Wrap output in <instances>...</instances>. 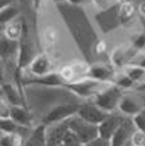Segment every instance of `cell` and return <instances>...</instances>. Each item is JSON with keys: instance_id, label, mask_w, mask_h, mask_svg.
Here are the masks:
<instances>
[{"instance_id": "cell-1", "label": "cell", "mask_w": 145, "mask_h": 146, "mask_svg": "<svg viewBox=\"0 0 145 146\" xmlns=\"http://www.w3.org/2000/svg\"><path fill=\"white\" fill-rule=\"evenodd\" d=\"M109 85V82H103V81H98L94 80V78L85 77L77 81H69L64 85V88H67L72 94L77 95L78 98L89 99L96 96L100 91H103Z\"/></svg>"}, {"instance_id": "cell-2", "label": "cell", "mask_w": 145, "mask_h": 146, "mask_svg": "<svg viewBox=\"0 0 145 146\" xmlns=\"http://www.w3.org/2000/svg\"><path fill=\"white\" fill-rule=\"evenodd\" d=\"M66 122L68 124V128L78 137L80 141L84 145L99 137V126L85 121L84 118H81L77 114L68 118Z\"/></svg>"}, {"instance_id": "cell-3", "label": "cell", "mask_w": 145, "mask_h": 146, "mask_svg": "<svg viewBox=\"0 0 145 146\" xmlns=\"http://www.w3.org/2000/svg\"><path fill=\"white\" fill-rule=\"evenodd\" d=\"M122 90L123 88L118 87L117 85L110 83L108 87H105L96 96H94V103L107 113H112L113 110L118 108L120 100L123 96Z\"/></svg>"}, {"instance_id": "cell-4", "label": "cell", "mask_w": 145, "mask_h": 146, "mask_svg": "<svg viewBox=\"0 0 145 146\" xmlns=\"http://www.w3.org/2000/svg\"><path fill=\"white\" fill-rule=\"evenodd\" d=\"M78 109H80V104H74V103L58 104V105L53 106L43 117L41 123H44L45 126H50V124H54V123L64 122L68 118H71V117L76 115Z\"/></svg>"}, {"instance_id": "cell-5", "label": "cell", "mask_w": 145, "mask_h": 146, "mask_svg": "<svg viewBox=\"0 0 145 146\" xmlns=\"http://www.w3.org/2000/svg\"><path fill=\"white\" fill-rule=\"evenodd\" d=\"M110 113H107L105 110H103L102 108L96 105V104L92 101V103H84L80 104V109L77 111V115H80L81 118H84L85 121L90 122V123H94L99 126Z\"/></svg>"}, {"instance_id": "cell-6", "label": "cell", "mask_w": 145, "mask_h": 146, "mask_svg": "<svg viewBox=\"0 0 145 146\" xmlns=\"http://www.w3.org/2000/svg\"><path fill=\"white\" fill-rule=\"evenodd\" d=\"M68 82L63 77L61 72H51L46 76L41 77H33V78H26L23 81L26 86L27 85H39V86H46V87H64V85Z\"/></svg>"}, {"instance_id": "cell-7", "label": "cell", "mask_w": 145, "mask_h": 146, "mask_svg": "<svg viewBox=\"0 0 145 146\" xmlns=\"http://www.w3.org/2000/svg\"><path fill=\"white\" fill-rule=\"evenodd\" d=\"M36 56L33 45L28 40L25 38V35L21 36L19 44H18V53H17V68L23 69L30 66L32 59Z\"/></svg>"}, {"instance_id": "cell-8", "label": "cell", "mask_w": 145, "mask_h": 146, "mask_svg": "<svg viewBox=\"0 0 145 146\" xmlns=\"http://www.w3.org/2000/svg\"><path fill=\"white\" fill-rule=\"evenodd\" d=\"M116 72L113 71L110 67L105 66V64H100V63H95L87 68L86 76L85 77H90L94 78L98 81H103V82H109L113 83L116 78Z\"/></svg>"}, {"instance_id": "cell-9", "label": "cell", "mask_w": 145, "mask_h": 146, "mask_svg": "<svg viewBox=\"0 0 145 146\" xmlns=\"http://www.w3.org/2000/svg\"><path fill=\"white\" fill-rule=\"evenodd\" d=\"M68 131L69 128L66 121L46 126V141H48V146H57L62 144Z\"/></svg>"}, {"instance_id": "cell-10", "label": "cell", "mask_w": 145, "mask_h": 146, "mask_svg": "<svg viewBox=\"0 0 145 146\" xmlns=\"http://www.w3.org/2000/svg\"><path fill=\"white\" fill-rule=\"evenodd\" d=\"M30 73L35 77H41L51 73V60L46 54H37L28 66Z\"/></svg>"}, {"instance_id": "cell-11", "label": "cell", "mask_w": 145, "mask_h": 146, "mask_svg": "<svg viewBox=\"0 0 145 146\" xmlns=\"http://www.w3.org/2000/svg\"><path fill=\"white\" fill-rule=\"evenodd\" d=\"M122 119L117 115H108L102 123L99 124V136L103 137L105 140H110V137L113 136V133L116 132V129L121 126Z\"/></svg>"}, {"instance_id": "cell-12", "label": "cell", "mask_w": 145, "mask_h": 146, "mask_svg": "<svg viewBox=\"0 0 145 146\" xmlns=\"http://www.w3.org/2000/svg\"><path fill=\"white\" fill-rule=\"evenodd\" d=\"M23 146H48L45 124L40 123L39 126H36L27 136Z\"/></svg>"}, {"instance_id": "cell-13", "label": "cell", "mask_w": 145, "mask_h": 146, "mask_svg": "<svg viewBox=\"0 0 145 146\" xmlns=\"http://www.w3.org/2000/svg\"><path fill=\"white\" fill-rule=\"evenodd\" d=\"M118 109H120L121 113L126 114V115H130V117L136 115L138 113H140L143 110L140 103H138V100L130 95H123L121 98L120 104H118Z\"/></svg>"}, {"instance_id": "cell-14", "label": "cell", "mask_w": 145, "mask_h": 146, "mask_svg": "<svg viewBox=\"0 0 145 146\" xmlns=\"http://www.w3.org/2000/svg\"><path fill=\"white\" fill-rule=\"evenodd\" d=\"M10 118L21 126L30 127L32 122V114L23 105H10Z\"/></svg>"}, {"instance_id": "cell-15", "label": "cell", "mask_w": 145, "mask_h": 146, "mask_svg": "<svg viewBox=\"0 0 145 146\" xmlns=\"http://www.w3.org/2000/svg\"><path fill=\"white\" fill-rule=\"evenodd\" d=\"M131 135L132 133L130 129V124H128V122L123 121L121 126L116 129L113 136L110 137V146H123L128 139H131Z\"/></svg>"}, {"instance_id": "cell-16", "label": "cell", "mask_w": 145, "mask_h": 146, "mask_svg": "<svg viewBox=\"0 0 145 146\" xmlns=\"http://www.w3.org/2000/svg\"><path fill=\"white\" fill-rule=\"evenodd\" d=\"M1 92L5 96V100L9 105H23L22 98L19 95V91L17 90L13 83L10 82H3L1 83Z\"/></svg>"}, {"instance_id": "cell-17", "label": "cell", "mask_w": 145, "mask_h": 146, "mask_svg": "<svg viewBox=\"0 0 145 146\" xmlns=\"http://www.w3.org/2000/svg\"><path fill=\"white\" fill-rule=\"evenodd\" d=\"M123 73L136 83H145V67L136 63H130L123 67Z\"/></svg>"}, {"instance_id": "cell-18", "label": "cell", "mask_w": 145, "mask_h": 146, "mask_svg": "<svg viewBox=\"0 0 145 146\" xmlns=\"http://www.w3.org/2000/svg\"><path fill=\"white\" fill-rule=\"evenodd\" d=\"M18 15H19V8L14 3L1 7V9H0V23L4 27V26L12 23Z\"/></svg>"}, {"instance_id": "cell-19", "label": "cell", "mask_w": 145, "mask_h": 146, "mask_svg": "<svg viewBox=\"0 0 145 146\" xmlns=\"http://www.w3.org/2000/svg\"><path fill=\"white\" fill-rule=\"evenodd\" d=\"M18 44L19 41L10 40V38L5 37L4 35L1 36V41H0V53H1L3 59H8L10 56L15 55L18 53Z\"/></svg>"}, {"instance_id": "cell-20", "label": "cell", "mask_w": 145, "mask_h": 146, "mask_svg": "<svg viewBox=\"0 0 145 146\" xmlns=\"http://www.w3.org/2000/svg\"><path fill=\"white\" fill-rule=\"evenodd\" d=\"M0 129H1V132H7V133L22 135V131H28V127L21 126L12 118H1L0 119Z\"/></svg>"}, {"instance_id": "cell-21", "label": "cell", "mask_w": 145, "mask_h": 146, "mask_svg": "<svg viewBox=\"0 0 145 146\" xmlns=\"http://www.w3.org/2000/svg\"><path fill=\"white\" fill-rule=\"evenodd\" d=\"M112 63L114 64L116 67H120V68H123L125 66L128 64V50L125 48H117L113 50L112 53Z\"/></svg>"}, {"instance_id": "cell-22", "label": "cell", "mask_w": 145, "mask_h": 146, "mask_svg": "<svg viewBox=\"0 0 145 146\" xmlns=\"http://www.w3.org/2000/svg\"><path fill=\"white\" fill-rule=\"evenodd\" d=\"M23 137L21 133H7L1 132L0 146H23Z\"/></svg>"}, {"instance_id": "cell-23", "label": "cell", "mask_w": 145, "mask_h": 146, "mask_svg": "<svg viewBox=\"0 0 145 146\" xmlns=\"http://www.w3.org/2000/svg\"><path fill=\"white\" fill-rule=\"evenodd\" d=\"M22 32H23V22H21V23L12 22L5 26V30H4L3 35H4L5 37L10 38V40L19 41L21 36H22Z\"/></svg>"}, {"instance_id": "cell-24", "label": "cell", "mask_w": 145, "mask_h": 146, "mask_svg": "<svg viewBox=\"0 0 145 146\" xmlns=\"http://www.w3.org/2000/svg\"><path fill=\"white\" fill-rule=\"evenodd\" d=\"M135 15V8H134L132 3H123L121 4L120 9H118V17L122 23L131 21Z\"/></svg>"}, {"instance_id": "cell-25", "label": "cell", "mask_w": 145, "mask_h": 146, "mask_svg": "<svg viewBox=\"0 0 145 146\" xmlns=\"http://www.w3.org/2000/svg\"><path fill=\"white\" fill-rule=\"evenodd\" d=\"M113 83L117 85L118 87H121V88H131V87H134V85H135V82L123 72L121 73L120 76H116L114 82Z\"/></svg>"}, {"instance_id": "cell-26", "label": "cell", "mask_w": 145, "mask_h": 146, "mask_svg": "<svg viewBox=\"0 0 145 146\" xmlns=\"http://www.w3.org/2000/svg\"><path fill=\"white\" fill-rule=\"evenodd\" d=\"M62 144H63L64 146H85L71 129L67 132V135H66V137H64V140H63Z\"/></svg>"}, {"instance_id": "cell-27", "label": "cell", "mask_w": 145, "mask_h": 146, "mask_svg": "<svg viewBox=\"0 0 145 146\" xmlns=\"http://www.w3.org/2000/svg\"><path fill=\"white\" fill-rule=\"evenodd\" d=\"M134 126L136 127V129L143 131L145 133V110H141L140 113H138L136 115L132 117Z\"/></svg>"}, {"instance_id": "cell-28", "label": "cell", "mask_w": 145, "mask_h": 146, "mask_svg": "<svg viewBox=\"0 0 145 146\" xmlns=\"http://www.w3.org/2000/svg\"><path fill=\"white\" fill-rule=\"evenodd\" d=\"M130 141L132 146H145V133L139 129L136 132H132Z\"/></svg>"}, {"instance_id": "cell-29", "label": "cell", "mask_w": 145, "mask_h": 146, "mask_svg": "<svg viewBox=\"0 0 145 146\" xmlns=\"http://www.w3.org/2000/svg\"><path fill=\"white\" fill-rule=\"evenodd\" d=\"M134 48L136 50H141L145 48V33H140L134 38Z\"/></svg>"}, {"instance_id": "cell-30", "label": "cell", "mask_w": 145, "mask_h": 146, "mask_svg": "<svg viewBox=\"0 0 145 146\" xmlns=\"http://www.w3.org/2000/svg\"><path fill=\"white\" fill-rule=\"evenodd\" d=\"M85 146H110V141L99 136L98 139H95V140H92V141L87 142Z\"/></svg>"}, {"instance_id": "cell-31", "label": "cell", "mask_w": 145, "mask_h": 146, "mask_svg": "<svg viewBox=\"0 0 145 146\" xmlns=\"http://www.w3.org/2000/svg\"><path fill=\"white\" fill-rule=\"evenodd\" d=\"M0 119L1 118H10V105H7L4 101L0 104Z\"/></svg>"}, {"instance_id": "cell-32", "label": "cell", "mask_w": 145, "mask_h": 146, "mask_svg": "<svg viewBox=\"0 0 145 146\" xmlns=\"http://www.w3.org/2000/svg\"><path fill=\"white\" fill-rule=\"evenodd\" d=\"M92 1L99 9H107L108 7V0H92Z\"/></svg>"}, {"instance_id": "cell-33", "label": "cell", "mask_w": 145, "mask_h": 146, "mask_svg": "<svg viewBox=\"0 0 145 146\" xmlns=\"http://www.w3.org/2000/svg\"><path fill=\"white\" fill-rule=\"evenodd\" d=\"M67 1H68L71 5H73V7H81L86 0H67Z\"/></svg>"}, {"instance_id": "cell-34", "label": "cell", "mask_w": 145, "mask_h": 146, "mask_svg": "<svg viewBox=\"0 0 145 146\" xmlns=\"http://www.w3.org/2000/svg\"><path fill=\"white\" fill-rule=\"evenodd\" d=\"M57 146H64L63 144H59V145H57Z\"/></svg>"}]
</instances>
